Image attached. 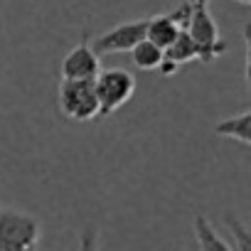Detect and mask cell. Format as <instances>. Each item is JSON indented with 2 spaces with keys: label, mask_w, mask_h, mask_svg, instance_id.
Wrapping results in <instances>:
<instances>
[{
  "label": "cell",
  "mask_w": 251,
  "mask_h": 251,
  "mask_svg": "<svg viewBox=\"0 0 251 251\" xmlns=\"http://www.w3.org/2000/svg\"><path fill=\"white\" fill-rule=\"evenodd\" d=\"M131 57H133V64L138 67V69H143V72H153V69H158L160 67V62H163V50L158 47V45H153L151 40H141L133 50H131Z\"/></svg>",
  "instance_id": "11"
},
{
  "label": "cell",
  "mask_w": 251,
  "mask_h": 251,
  "mask_svg": "<svg viewBox=\"0 0 251 251\" xmlns=\"http://www.w3.org/2000/svg\"><path fill=\"white\" fill-rule=\"evenodd\" d=\"M195 239H197L200 251H234V249L212 229V224H209L202 214L195 217Z\"/></svg>",
  "instance_id": "9"
},
{
  "label": "cell",
  "mask_w": 251,
  "mask_h": 251,
  "mask_svg": "<svg viewBox=\"0 0 251 251\" xmlns=\"http://www.w3.org/2000/svg\"><path fill=\"white\" fill-rule=\"evenodd\" d=\"M190 5V18L185 25V32L200 50V62L212 64L217 57L226 52V42L219 37V27L209 13V0H185Z\"/></svg>",
  "instance_id": "1"
},
{
  "label": "cell",
  "mask_w": 251,
  "mask_h": 251,
  "mask_svg": "<svg viewBox=\"0 0 251 251\" xmlns=\"http://www.w3.org/2000/svg\"><path fill=\"white\" fill-rule=\"evenodd\" d=\"M99 72H101V57L91 50L89 37L84 35L81 42L74 50H69V54L62 59V79L94 81Z\"/></svg>",
  "instance_id": "6"
},
{
  "label": "cell",
  "mask_w": 251,
  "mask_h": 251,
  "mask_svg": "<svg viewBox=\"0 0 251 251\" xmlns=\"http://www.w3.org/2000/svg\"><path fill=\"white\" fill-rule=\"evenodd\" d=\"M146 27H148V18L133 20V23H121L111 30H106L103 35H99L91 45V50L101 57V54H118V52H131L141 40H146Z\"/></svg>",
  "instance_id": "5"
},
{
  "label": "cell",
  "mask_w": 251,
  "mask_h": 251,
  "mask_svg": "<svg viewBox=\"0 0 251 251\" xmlns=\"http://www.w3.org/2000/svg\"><path fill=\"white\" fill-rule=\"evenodd\" d=\"M42 224L20 209H0V251H37Z\"/></svg>",
  "instance_id": "2"
},
{
  "label": "cell",
  "mask_w": 251,
  "mask_h": 251,
  "mask_svg": "<svg viewBox=\"0 0 251 251\" xmlns=\"http://www.w3.org/2000/svg\"><path fill=\"white\" fill-rule=\"evenodd\" d=\"M180 25L173 20L170 13L165 15H155V18H148V27H146V40H151L153 45H158L160 50H168L177 35H180Z\"/></svg>",
  "instance_id": "8"
},
{
  "label": "cell",
  "mask_w": 251,
  "mask_h": 251,
  "mask_svg": "<svg viewBox=\"0 0 251 251\" xmlns=\"http://www.w3.org/2000/svg\"><path fill=\"white\" fill-rule=\"evenodd\" d=\"M94 91L99 101V116H111L118 111L123 103H128L131 96L136 94V79L126 69H101L94 79Z\"/></svg>",
  "instance_id": "3"
},
{
  "label": "cell",
  "mask_w": 251,
  "mask_h": 251,
  "mask_svg": "<svg viewBox=\"0 0 251 251\" xmlns=\"http://www.w3.org/2000/svg\"><path fill=\"white\" fill-rule=\"evenodd\" d=\"M163 54H165L168 62H173L177 67L180 64H187V62H200V50H197V45L190 40V35L185 30L177 35V40L168 50H163Z\"/></svg>",
  "instance_id": "10"
},
{
  "label": "cell",
  "mask_w": 251,
  "mask_h": 251,
  "mask_svg": "<svg viewBox=\"0 0 251 251\" xmlns=\"http://www.w3.org/2000/svg\"><path fill=\"white\" fill-rule=\"evenodd\" d=\"M214 133L249 148L251 146V111H241L239 116H231V118L214 123Z\"/></svg>",
  "instance_id": "7"
},
{
  "label": "cell",
  "mask_w": 251,
  "mask_h": 251,
  "mask_svg": "<svg viewBox=\"0 0 251 251\" xmlns=\"http://www.w3.org/2000/svg\"><path fill=\"white\" fill-rule=\"evenodd\" d=\"M59 108L72 121H94L99 118V101L94 91V81H74L62 79L57 89Z\"/></svg>",
  "instance_id": "4"
},
{
  "label": "cell",
  "mask_w": 251,
  "mask_h": 251,
  "mask_svg": "<svg viewBox=\"0 0 251 251\" xmlns=\"http://www.w3.org/2000/svg\"><path fill=\"white\" fill-rule=\"evenodd\" d=\"M79 251H96V229L86 226L79 236Z\"/></svg>",
  "instance_id": "13"
},
{
  "label": "cell",
  "mask_w": 251,
  "mask_h": 251,
  "mask_svg": "<svg viewBox=\"0 0 251 251\" xmlns=\"http://www.w3.org/2000/svg\"><path fill=\"white\" fill-rule=\"evenodd\" d=\"M226 226L231 229V249L234 251H251V231L236 217H226Z\"/></svg>",
  "instance_id": "12"
},
{
  "label": "cell",
  "mask_w": 251,
  "mask_h": 251,
  "mask_svg": "<svg viewBox=\"0 0 251 251\" xmlns=\"http://www.w3.org/2000/svg\"><path fill=\"white\" fill-rule=\"evenodd\" d=\"M239 5H251V0H236Z\"/></svg>",
  "instance_id": "14"
}]
</instances>
